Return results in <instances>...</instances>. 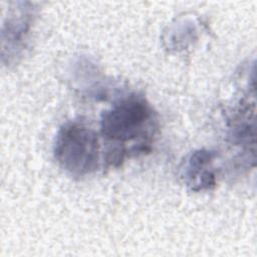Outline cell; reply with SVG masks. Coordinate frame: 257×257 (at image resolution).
Here are the masks:
<instances>
[{"label":"cell","instance_id":"1","mask_svg":"<svg viewBox=\"0 0 257 257\" xmlns=\"http://www.w3.org/2000/svg\"><path fill=\"white\" fill-rule=\"evenodd\" d=\"M54 156L62 169L74 176H85L97 169L98 143L95 133L85 124L70 121L58 131Z\"/></svg>","mask_w":257,"mask_h":257},{"label":"cell","instance_id":"2","mask_svg":"<svg viewBox=\"0 0 257 257\" xmlns=\"http://www.w3.org/2000/svg\"><path fill=\"white\" fill-rule=\"evenodd\" d=\"M152 115V108L145 98L131 94L117 100L102 113L100 131L109 140L128 142L143 135Z\"/></svg>","mask_w":257,"mask_h":257},{"label":"cell","instance_id":"3","mask_svg":"<svg viewBox=\"0 0 257 257\" xmlns=\"http://www.w3.org/2000/svg\"><path fill=\"white\" fill-rule=\"evenodd\" d=\"M214 157L213 152L206 150H200L191 155L186 167L185 177L188 186L192 190L201 191L215 186V174L211 171Z\"/></svg>","mask_w":257,"mask_h":257}]
</instances>
